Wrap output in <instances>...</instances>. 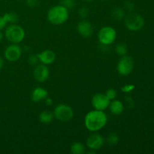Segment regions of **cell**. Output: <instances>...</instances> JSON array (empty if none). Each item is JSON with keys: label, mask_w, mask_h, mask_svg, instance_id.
Here are the masks:
<instances>
[{"label": "cell", "mask_w": 154, "mask_h": 154, "mask_svg": "<svg viewBox=\"0 0 154 154\" xmlns=\"http://www.w3.org/2000/svg\"><path fill=\"white\" fill-rule=\"evenodd\" d=\"M108 123L106 114L102 111L93 110L86 114L84 125L86 129L92 132H97L103 129Z\"/></svg>", "instance_id": "obj_1"}, {"label": "cell", "mask_w": 154, "mask_h": 154, "mask_svg": "<svg viewBox=\"0 0 154 154\" xmlns=\"http://www.w3.org/2000/svg\"><path fill=\"white\" fill-rule=\"evenodd\" d=\"M69 9L62 5L61 4L51 7L47 14L48 20L51 24L55 26L64 24L69 20Z\"/></svg>", "instance_id": "obj_2"}, {"label": "cell", "mask_w": 154, "mask_h": 154, "mask_svg": "<svg viewBox=\"0 0 154 154\" xmlns=\"http://www.w3.org/2000/svg\"><path fill=\"white\" fill-rule=\"evenodd\" d=\"M26 32L24 29L20 25L14 23L6 28L5 37L11 44H20L25 38Z\"/></svg>", "instance_id": "obj_3"}, {"label": "cell", "mask_w": 154, "mask_h": 154, "mask_svg": "<svg viewBox=\"0 0 154 154\" xmlns=\"http://www.w3.org/2000/svg\"><path fill=\"white\" fill-rule=\"evenodd\" d=\"M117 31L111 26L102 27L97 34L99 42L103 46H109L114 44L117 39Z\"/></svg>", "instance_id": "obj_4"}, {"label": "cell", "mask_w": 154, "mask_h": 154, "mask_svg": "<svg viewBox=\"0 0 154 154\" xmlns=\"http://www.w3.org/2000/svg\"><path fill=\"white\" fill-rule=\"evenodd\" d=\"M54 118L61 122H69L74 117V111L72 107L66 104L57 105L54 111Z\"/></svg>", "instance_id": "obj_5"}, {"label": "cell", "mask_w": 154, "mask_h": 154, "mask_svg": "<svg viewBox=\"0 0 154 154\" xmlns=\"http://www.w3.org/2000/svg\"><path fill=\"white\" fill-rule=\"evenodd\" d=\"M144 25V18L138 14H130L125 18V26L130 31H138L143 28Z\"/></svg>", "instance_id": "obj_6"}, {"label": "cell", "mask_w": 154, "mask_h": 154, "mask_svg": "<svg viewBox=\"0 0 154 154\" xmlns=\"http://www.w3.org/2000/svg\"><path fill=\"white\" fill-rule=\"evenodd\" d=\"M134 69V61L132 57L124 55L120 58L117 65V72L120 75L127 76L130 75Z\"/></svg>", "instance_id": "obj_7"}, {"label": "cell", "mask_w": 154, "mask_h": 154, "mask_svg": "<svg viewBox=\"0 0 154 154\" xmlns=\"http://www.w3.org/2000/svg\"><path fill=\"white\" fill-rule=\"evenodd\" d=\"M111 100L106 96L105 93H97L93 96L91 104L93 108L98 111H105L109 107Z\"/></svg>", "instance_id": "obj_8"}, {"label": "cell", "mask_w": 154, "mask_h": 154, "mask_svg": "<svg viewBox=\"0 0 154 154\" xmlns=\"http://www.w3.org/2000/svg\"><path fill=\"white\" fill-rule=\"evenodd\" d=\"M22 48L18 44H11L6 48L4 51V57L7 61L14 63L20 60L22 56Z\"/></svg>", "instance_id": "obj_9"}, {"label": "cell", "mask_w": 154, "mask_h": 154, "mask_svg": "<svg viewBox=\"0 0 154 154\" xmlns=\"http://www.w3.org/2000/svg\"><path fill=\"white\" fill-rule=\"evenodd\" d=\"M104 144H105V139L103 136L96 132L90 135L86 141V145L87 148H89V150H93L95 151L100 150L103 147Z\"/></svg>", "instance_id": "obj_10"}, {"label": "cell", "mask_w": 154, "mask_h": 154, "mask_svg": "<svg viewBox=\"0 0 154 154\" xmlns=\"http://www.w3.org/2000/svg\"><path fill=\"white\" fill-rule=\"evenodd\" d=\"M33 77L39 83H44L48 80L50 77V70L48 66L44 64H38L33 70Z\"/></svg>", "instance_id": "obj_11"}, {"label": "cell", "mask_w": 154, "mask_h": 154, "mask_svg": "<svg viewBox=\"0 0 154 154\" xmlns=\"http://www.w3.org/2000/svg\"><path fill=\"white\" fill-rule=\"evenodd\" d=\"M77 30L80 35L84 38H89L93 35V27L89 21L83 20L78 23L77 26Z\"/></svg>", "instance_id": "obj_12"}, {"label": "cell", "mask_w": 154, "mask_h": 154, "mask_svg": "<svg viewBox=\"0 0 154 154\" xmlns=\"http://www.w3.org/2000/svg\"><path fill=\"white\" fill-rule=\"evenodd\" d=\"M37 55L38 57L39 63L46 65V66L53 64L55 62L56 58H57L56 54L52 50H45V51L38 54Z\"/></svg>", "instance_id": "obj_13"}, {"label": "cell", "mask_w": 154, "mask_h": 154, "mask_svg": "<svg viewBox=\"0 0 154 154\" xmlns=\"http://www.w3.org/2000/svg\"><path fill=\"white\" fill-rule=\"evenodd\" d=\"M48 96V90L41 87L35 88L32 91L31 99L35 102H39L44 101Z\"/></svg>", "instance_id": "obj_14"}, {"label": "cell", "mask_w": 154, "mask_h": 154, "mask_svg": "<svg viewBox=\"0 0 154 154\" xmlns=\"http://www.w3.org/2000/svg\"><path fill=\"white\" fill-rule=\"evenodd\" d=\"M108 108L110 109L111 114H113L114 115H120L123 114V111H124L125 105L121 101L114 99V100L111 101Z\"/></svg>", "instance_id": "obj_15"}, {"label": "cell", "mask_w": 154, "mask_h": 154, "mask_svg": "<svg viewBox=\"0 0 154 154\" xmlns=\"http://www.w3.org/2000/svg\"><path fill=\"white\" fill-rule=\"evenodd\" d=\"M54 113L51 111H43L40 113L38 116V120L40 123L44 124L51 123L54 120Z\"/></svg>", "instance_id": "obj_16"}, {"label": "cell", "mask_w": 154, "mask_h": 154, "mask_svg": "<svg viewBox=\"0 0 154 154\" xmlns=\"http://www.w3.org/2000/svg\"><path fill=\"white\" fill-rule=\"evenodd\" d=\"M71 153L73 154H84L86 153V147L81 142H75L71 146Z\"/></svg>", "instance_id": "obj_17"}, {"label": "cell", "mask_w": 154, "mask_h": 154, "mask_svg": "<svg viewBox=\"0 0 154 154\" xmlns=\"http://www.w3.org/2000/svg\"><path fill=\"white\" fill-rule=\"evenodd\" d=\"M111 16L116 20H121L125 17V10L122 8H115L111 12Z\"/></svg>", "instance_id": "obj_18"}, {"label": "cell", "mask_w": 154, "mask_h": 154, "mask_svg": "<svg viewBox=\"0 0 154 154\" xmlns=\"http://www.w3.org/2000/svg\"><path fill=\"white\" fill-rule=\"evenodd\" d=\"M3 17L5 18L7 23H16L18 21V14L15 12H8V13H5L3 15Z\"/></svg>", "instance_id": "obj_19"}, {"label": "cell", "mask_w": 154, "mask_h": 154, "mask_svg": "<svg viewBox=\"0 0 154 154\" xmlns=\"http://www.w3.org/2000/svg\"><path fill=\"white\" fill-rule=\"evenodd\" d=\"M127 51H128V48H127V46H126V44L120 43V44H118V45H116L115 52L117 55L123 57V56L126 55V54H127Z\"/></svg>", "instance_id": "obj_20"}, {"label": "cell", "mask_w": 154, "mask_h": 154, "mask_svg": "<svg viewBox=\"0 0 154 154\" xmlns=\"http://www.w3.org/2000/svg\"><path fill=\"white\" fill-rule=\"evenodd\" d=\"M119 141H120V138H119L118 134L115 133V132H112V133L109 134L107 138V142L109 145L114 146L117 145L118 144Z\"/></svg>", "instance_id": "obj_21"}, {"label": "cell", "mask_w": 154, "mask_h": 154, "mask_svg": "<svg viewBox=\"0 0 154 154\" xmlns=\"http://www.w3.org/2000/svg\"><path fill=\"white\" fill-rule=\"evenodd\" d=\"M105 94L106 95L107 97L110 99L111 101L116 99L117 96V92L116 91L115 89L114 88H110L108 90H106V92L105 93Z\"/></svg>", "instance_id": "obj_22"}, {"label": "cell", "mask_w": 154, "mask_h": 154, "mask_svg": "<svg viewBox=\"0 0 154 154\" xmlns=\"http://www.w3.org/2000/svg\"><path fill=\"white\" fill-rule=\"evenodd\" d=\"M61 5L69 10L71 8H73L74 6L75 5V0H62Z\"/></svg>", "instance_id": "obj_23"}, {"label": "cell", "mask_w": 154, "mask_h": 154, "mask_svg": "<svg viewBox=\"0 0 154 154\" xmlns=\"http://www.w3.org/2000/svg\"><path fill=\"white\" fill-rule=\"evenodd\" d=\"M135 87L133 84H126V85L123 86L120 90H121V91L124 93H130L135 90Z\"/></svg>", "instance_id": "obj_24"}, {"label": "cell", "mask_w": 154, "mask_h": 154, "mask_svg": "<svg viewBox=\"0 0 154 154\" xmlns=\"http://www.w3.org/2000/svg\"><path fill=\"white\" fill-rule=\"evenodd\" d=\"M88 14H89V9L87 8V7H85V6L81 7L79 8V10H78V14H79L80 17L83 18V19L87 17Z\"/></svg>", "instance_id": "obj_25"}, {"label": "cell", "mask_w": 154, "mask_h": 154, "mask_svg": "<svg viewBox=\"0 0 154 154\" xmlns=\"http://www.w3.org/2000/svg\"><path fill=\"white\" fill-rule=\"evenodd\" d=\"M29 63L31 66H35L38 64L39 60H38V55H31L29 57Z\"/></svg>", "instance_id": "obj_26"}, {"label": "cell", "mask_w": 154, "mask_h": 154, "mask_svg": "<svg viewBox=\"0 0 154 154\" xmlns=\"http://www.w3.org/2000/svg\"><path fill=\"white\" fill-rule=\"evenodd\" d=\"M125 100V104H126V106L129 108H132L135 105V103H134L133 99H132L131 96H126L124 99Z\"/></svg>", "instance_id": "obj_27"}, {"label": "cell", "mask_w": 154, "mask_h": 154, "mask_svg": "<svg viewBox=\"0 0 154 154\" xmlns=\"http://www.w3.org/2000/svg\"><path fill=\"white\" fill-rule=\"evenodd\" d=\"M124 10H126L129 12H132L135 9V5L130 1H128L126 2H125L124 4Z\"/></svg>", "instance_id": "obj_28"}, {"label": "cell", "mask_w": 154, "mask_h": 154, "mask_svg": "<svg viewBox=\"0 0 154 154\" xmlns=\"http://www.w3.org/2000/svg\"><path fill=\"white\" fill-rule=\"evenodd\" d=\"M27 5L30 8H35L39 3V0H26Z\"/></svg>", "instance_id": "obj_29"}, {"label": "cell", "mask_w": 154, "mask_h": 154, "mask_svg": "<svg viewBox=\"0 0 154 154\" xmlns=\"http://www.w3.org/2000/svg\"><path fill=\"white\" fill-rule=\"evenodd\" d=\"M6 25H7V22L5 21V18L3 17V16H0V31L4 29Z\"/></svg>", "instance_id": "obj_30"}, {"label": "cell", "mask_w": 154, "mask_h": 154, "mask_svg": "<svg viewBox=\"0 0 154 154\" xmlns=\"http://www.w3.org/2000/svg\"><path fill=\"white\" fill-rule=\"evenodd\" d=\"M44 101H45V103L48 106H51V105H52L53 103H54V102H53L52 99H51V98H50V97H48V96Z\"/></svg>", "instance_id": "obj_31"}, {"label": "cell", "mask_w": 154, "mask_h": 154, "mask_svg": "<svg viewBox=\"0 0 154 154\" xmlns=\"http://www.w3.org/2000/svg\"><path fill=\"white\" fill-rule=\"evenodd\" d=\"M4 64H5L4 59H3L2 57H0V70H1V69L3 68V66H4Z\"/></svg>", "instance_id": "obj_32"}, {"label": "cell", "mask_w": 154, "mask_h": 154, "mask_svg": "<svg viewBox=\"0 0 154 154\" xmlns=\"http://www.w3.org/2000/svg\"><path fill=\"white\" fill-rule=\"evenodd\" d=\"M4 37H5V34H4V33L2 32L1 31H0V42H2V40H3V38H4Z\"/></svg>", "instance_id": "obj_33"}, {"label": "cell", "mask_w": 154, "mask_h": 154, "mask_svg": "<svg viewBox=\"0 0 154 154\" xmlns=\"http://www.w3.org/2000/svg\"><path fill=\"white\" fill-rule=\"evenodd\" d=\"M85 2H94L95 0H84Z\"/></svg>", "instance_id": "obj_34"}, {"label": "cell", "mask_w": 154, "mask_h": 154, "mask_svg": "<svg viewBox=\"0 0 154 154\" xmlns=\"http://www.w3.org/2000/svg\"><path fill=\"white\" fill-rule=\"evenodd\" d=\"M103 1H107V0H103Z\"/></svg>", "instance_id": "obj_35"}]
</instances>
